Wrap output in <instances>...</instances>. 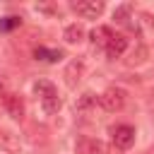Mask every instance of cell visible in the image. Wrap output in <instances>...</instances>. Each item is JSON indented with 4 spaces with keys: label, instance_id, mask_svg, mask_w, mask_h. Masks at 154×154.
I'll return each mask as SVG.
<instances>
[{
    "label": "cell",
    "instance_id": "cell-1",
    "mask_svg": "<svg viewBox=\"0 0 154 154\" xmlns=\"http://www.w3.org/2000/svg\"><path fill=\"white\" fill-rule=\"evenodd\" d=\"M99 103H101L103 111L116 113V111H120V108L125 106V91H123L120 87H108V89L99 96Z\"/></svg>",
    "mask_w": 154,
    "mask_h": 154
},
{
    "label": "cell",
    "instance_id": "cell-2",
    "mask_svg": "<svg viewBox=\"0 0 154 154\" xmlns=\"http://www.w3.org/2000/svg\"><path fill=\"white\" fill-rule=\"evenodd\" d=\"M72 10L84 19H96L103 12V2L101 0H79V2H72Z\"/></svg>",
    "mask_w": 154,
    "mask_h": 154
},
{
    "label": "cell",
    "instance_id": "cell-3",
    "mask_svg": "<svg viewBox=\"0 0 154 154\" xmlns=\"http://www.w3.org/2000/svg\"><path fill=\"white\" fill-rule=\"evenodd\" d=\"M113 144L118 149H130L135 144V128L132 125H118V128H113Z\"/></svg>",
    "mask_w": 154,
    "mask_h": 154
},
{
    "label": "cell",
    "instance_id": "cell-4",
    "mask_svg": "<svg viewBox=\"0 0 154 154\" xmlns=\"http://www.w3.org/2000/svg\"><path fill=\"white\" fill-rule=\"evenodd\" d=\"M2 106H5L10 118H14V120L24 118V101L19 99V94H5L2 96Z\"/></svg>",
    "mask_w": 154,
    "mask_h": 154
},
{
    "label": "cell",
    "instance_id": "cell-5",
    "mask_svg": "<svg viewBox=\"0 0 154 154\" xmlns=\"http://www.w3.org/2000/svg\"><path fill=\"white\" fill-rule=\"evenodd\" d=\"M125 51H128V38H125L123 34H113L111 41L106 43V55H108L111 60H116V58H120Z\"/></svg>",
    "mask_w": 154,
    "mask_h": 154
},
{
    "label": "cell",
    "instance_id": "cell-6",
    "mask_svg": "<svg viewBox=\"0 0 154 154\" xmlns=\"http://www.w3.org/2000/svg\"><path fill=\"white\" fill-rule=\"evenodd\" d=\"M0 149L7 152V154H14V152L22 149V142H19V137H17L14 132L2 130V132H0Z\"/></svg>",
    "mask_w": 154,
    "mask_h": 154
},
{
    "label": "cell",
    "instance_id": "cell-7",
    "mask_svg": "<svg viewBox=\"0 0 154 154\" xmlns=\"http://www.w3.org/2000/svg\"><path fill=\"white\" fill-rule=\"evenodd\" d=\"M82 70H84V63H82V60H72V63L65 67V79H67V84H70V87H75V84L79 82Z\"/></svg>",
    "mask_w": 154,
    "mask_h": 154
},
{
    "label": "cell",
    "instance_id": "cell-8",
    "mask_svg": "<svg viewBox=\"0 0 154 154\" xmlns=\"http://www.w3.org/2000/svg\"><path fill=\"white\" fill-rule=\"evenodd\" d=\"M63 38H65L67 43H79V41L84 38V29H82V24H67L65 31H63Z\"/></svg>",
    "mask_w": 154,
    "mask_h": 154
},
{
    "label": "cell",
    "instance_id": "cell-9",
    "mask_svg": "<svg viewBox=\"0 0 154 154\" xmlns=\"http://www.w3.org/2000/svg\"><path fill=\"white\" fill-rule=\"evenodd\" d=\"M34 91L41 96V99H46V96H53V94H58L55 91V84L51 82V79H36L34 82Z\"/></svg>",
    "mask_w": 154,
    "mask_h": 154
},
{
    "label": "cell",
    "instance_id": "cell-10",
    "mask_svg": "<svg viewBox=\"0 0 154 154\" xmlns=\"http://www.w3.org/2000/svg\"><path fill=\"white\" fill-rule=\"evenodd\" d=\"M60 106H63V101H60V96H58V94L41 99V108H43V113H48V116L58 113V111H60Z\"/></svg>",
    "mask_w": 154,
    "mask_h": 154
},
{
    "label": "cell",
    "instance_id": "cell-11",
    "mask_svg": "<svg viewBox=\"0 0 154 154\" xmlns=\"http://www.w3.org/2000/svg\"><path fill=\"white\" fill-rule=\"evenodd\" d=\"M89 36H91V43H94V46H101V43H108L113 34H111V29H106V26H99V29H94Z\"/></svg>",
    "mask_w": 154,
    "mask_h": 154
},
{
    "label": "cell",
    "instance_id": "cell-12",
    "mask_svg": "<svg viewBox=\"0 0 154 154\" xmlns=\"http://www.w3.org/2000/svg\"><path fill=\"white\" fill-rule=\"evenodd\" d=\"M91 106H96V96H94L91 91H84V94L77 99V111L84 113V111H89Z\"/></svg>",
    "mask_w": 154,
    "mask_h": 154
},
{
    "label": "cell",
    "instance_id": "cell-13",
    "mask_svg": "<svg viewBox=\"0 0 154 154\" xmlns=\"http://www.w3.org/2000/svg\"><path fill=\"white\" fill-rule=\"evenodd\" d=\"M34 55H36V58H41V60H51V63L63 58V53H60V51H48V48H36V51H34Z\"/></svg>",
    "mask_w": 154,
    "mask_h": 154
},
{
    "label": "cell",
    "instance_id": "cell-14",
    "mask_svg": "<svg viewBox=\"0 0 154 154\" xmlns=\"http://www.w3.org/2000/svg\"><path fill=\"white\" fill-rule=\"evenodd\" d=\"M128 17H130V5H118L113 10V19L116 22H125Z\"/></svg>",
    "mask_w": 154,
    "mask_h": 154
},
{
    "label": "cell",
    "instance_id": "cell-15",
    "mask_svg": "<svg viewBox=\"0 0 154 154\" xmlns=\"http://www.w3.org/2000/svg\"><path fill=\"white\" fill-rule=\"evenodd\" d=\"M19 22H22L19 17H5V19L0 22V29H2V31H7V29H14Z\"/></svg>",
    "mask_w": 154,
    "mask_h": 154
},
{
    "label": "cell",
    "instance_id": "cell-16",
    "mask_svg": "<svg viewBox=\"0 0 154 154\" xmlns=\"http://www.w3.org/2000/svg\"><path fill=\"white\" fill-rule=\"evenodd\" d=\"M144 55H147V48H144V46H140V48H137V53H132L130 65H132V63H142V60H144Z\"/></svg>",
    "mask_w": 154,
    "mask_h": 154
},
{
    "label": "cell",
    "instance_id": "cell-17",
    "mask_svg": "<svg viewBox=\"0 0 154 154\" xmlns=\"http://www.w3.org/2000/svg\"><path fill=\"white\" fill-rule=\"evenodd\" d=\"M36 10H38V12H48V14H55V12H58L53 5H36Z\"/></svg>",
    "mask_w": 154,
    "mask_h": 154
},
{
    "label": "cell",
    "instance_id": "cell-18",
    "mask_svg": "<svg viewBox=\"0 0 154 154\" xmlns=\"http://www.w3.org/2000/svg\"><path fill=\"white\" fill-rule=\"evenodd\" d=\"M5 89H7V77L0 72V96H5Z\"/></svg>",
    "mask_w": 154,
    "mask_h": 154
},
{
    "label": "cell",
    "instance_id": "cell-19",
    "mask_svg": "<svg viewBox=\"0 0 154 154\" xmlns=\"http://www.w3.org/2000/svg\"><path fill=\"white\" fill-rule=\"evenodd\" d=\"M142 19H144V22H147L149 26H154V17H152L149 12H142Z\"/></svg>",
    "mask_w": 154,
    "mask_h": 154
}]
</instances>
